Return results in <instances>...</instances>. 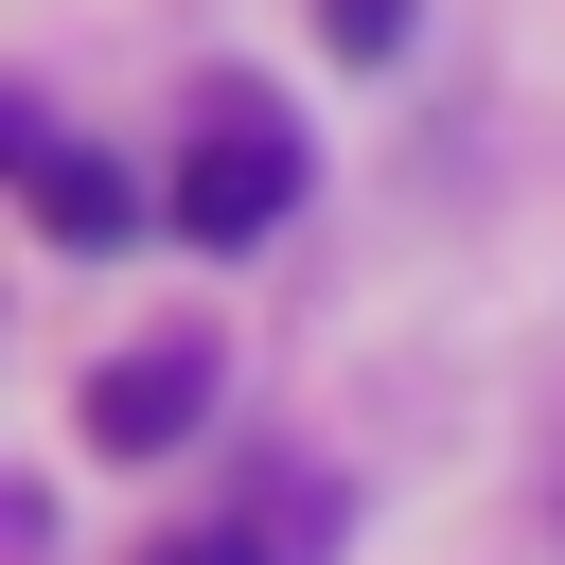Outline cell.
Segmentation results:
<instances>
[{"instance_id": "6da1fadb", "label": "cell", "mask_w": 565, "mask_h": 565, "mask_svg": "<svg viewBox=\"0 0 565 565\" xmlns=\"http://www.w3.org/2000/svg\"><path fill=\"white\" fill-rule=\"evenodd\" d=\"M282 194H300V124L282 106H194V141H177V230L194 247H265L282 230Z\"/></svg>"}, {"instance_id": "7a4b0ae2", "label": "cell", "mask_w": 565, "mask_h": 565, "mask_svg": "<svg viewBox=\"0 0 565 565\" xmlns=\"http://www.w3.org/2000/svg\"><path fill=\"white\" fill-rule=\"evenodd\" d=\"M194 406H212V353H194V335H141V353H106V371H88V441H106V459L194 441Z\"/></svg>"}, {"instance_id": "3957f363", "label": "cell", "mask_w": 565, "mask_h": 565, "mask_svg": "<svg viewBox=\"0 0 565 565\" xmlns=\"http://www.w3.org/2000/svg\"><path fill=\"white\" fill-rule=\"evenodd\" d=\"M18 212H35L53 247H106V230H124V177H106L88 141H53V124H18Z\"/></svg>"}, {"instance_id": "277c9868", "label": "cell", "mask_w": 565, "mask_h": 565, "mask_svg": "<svg viewBox=\"0 0 565 565\" xmlns=\"http://www.w3.org/2000/svg\"><path fill=\"white\" fill-rule=\"evenodd\" d=\"M318 35H335L353 71H388V53H406V0H318Z\"/></svg>"}, {"instance_id": "5b68a950", "label": "cell", "mask_w": 565, "mask_h": 565, "mask_svg": "<svg viewBox=\"0 0 565 565\" xmlns=\"http://www.w3.org/2000/svg\"><path fill=\"white\" fill-rule=\"evenodd\" d=\"M141 565H265V530H177V547H141Z\"/></svg>"}]
</instances>
